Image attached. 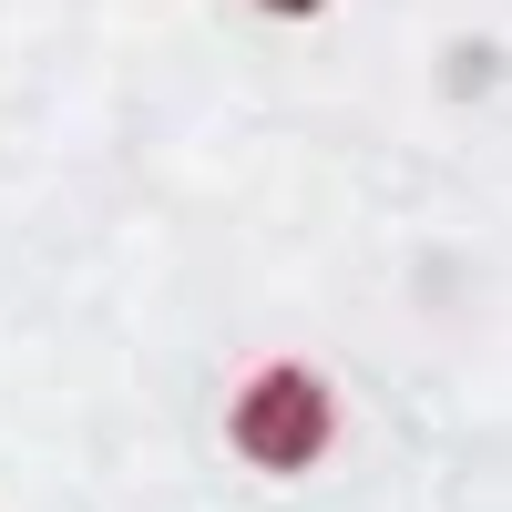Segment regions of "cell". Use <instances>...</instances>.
Here are the masks:
<instances>
[{
  "label": "cell",
  "instance_id": "cell-1",
  "mask_svg": "<svg viewBox=\"0 0 512 512\" xmlns=\"http://www.w3.org/2000/svg\"><path fill=\"white\" fill-rule=\"evenodd\" d=\"M328 431H338V400L318 369H256L236 390V451L256 472H308L328 451Z\"/></svg>",
  "mask_w": 512,
  "mask_h": 512
},
{
  "label": "cell",
  "instance_id": "cell-2",
  "mask_svg": "<svg viewBox=\"0 0 512 512\" xmlns=\"http://www.w3.org/2000/svg\"><path fill=\"white\" fill-rule=\"evenodd\" d=\"M256 11H277V21H308V11H328V0H256Z\"/></svg>",
  "mask_w": 512,
  "mask_h": 512
}]
</instances>
